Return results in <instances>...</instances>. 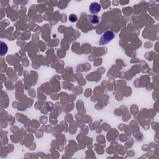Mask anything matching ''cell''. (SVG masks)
<instances>
[{
  "instance_id": "obj_1",
  "label": "cell",
  "mask_w": 159,
  "mask_h": 159,
  "mask_svg": "<svg viewBox=\"0 0 159 159\" xmlns=\"http://www.w3.org/2000/svg\"><path fill=\"white\" fill-rule=\"evenodd\" d=\"M114 34L112 31L107 30L103 34L102 37H101L100 40L99 41V44L101 45H106L107 43H109L114 39Z\"/></svg>"
},
{
  "instance_id": "obj_2",
  "label": "cell",
  "mask_w": 159,
  "mask_h": 159,
  "mask_svg": "<svg viewBox=\"0 0 159 159\" xmlns=\"http://www.w3.org/2000/svg\"><path fill=\"white\" fill-rule=\"evenodd\" d=\"M90 11L91 13L93 14H96L98 13L101 10V6L100 4L98 3H93L90 4V8H89Z\"/></svg>"
},
{
  "instance_id": "obj_3",
  "label": "cell",
  "mask_w": 159,
  "mask_h": 159,
  "mask_svg": "<svg viewBox=\"0 0 159 159\" xmlns=\"http://www.w3.org/2000/svg\"><path fill=\"white\" fill-rule=\"evenodd\" d=\"M8 51V47H7L6 44L1 42V55H4L6 54Z\"/></svg>"
},
{
  "instance_id": "obj_4",
  "label": "cell",
  "mask_w": 159,
  "mask_h": 159,
  "mask_svg": "<svg viewBox=\"0 0 159 159\" xmlns=\"http://www.w3.org/2000/svg\"><path fill=\"white\" fill-rule=\"evenodd\" d=\"M91 23L93 24H96L99 22V17L96 15H93L91 17L90 19Z\"/></svg>"
},
{
  "instance_id": "obj_5",
  "label": "cell",
  "mask_w": 159,
  "mask_h": 159,
  "mask_svg": "<svg viewBox=\"0 0 159 159\" xmlns=\"http://www.w3.org/2000/svg\"><path fill=\"white\" fill-rule=\"evenodd\" d=\"M69 19V20L70 21L72 22H76V21H77V20H78V17H77V16L75 15V14H71V15H70Z\"/></svg>"
}]
</instances>
